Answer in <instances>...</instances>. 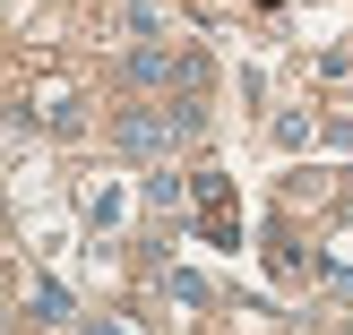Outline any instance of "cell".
Instances as JSON below:
<instances>
[{
    "mask_svg": "<svg viewBox=\"0 0 353 335\" xmlns=\"http://www.w3.org/2000/svg\"><path fill=\"white\" fill-rule=\"evenodd\" d=\"M86 224H121V189H112V181L86 189Z\"/></svg>",
    "mask_w": 353,
    "mask_h": 335,
    "instance_id": "cell-5",
    "label": "cell"
},
{
    "mask_svg": "<svg viewBox=\"0 0 353 335\" xmlns=\"http://www.w3.org/2000/svg\"><path fill=\"white\" fill-rule=\"evenodd\" d=\"M199 206H207V241H233V189H224V172H207V181H199Z\"/></svg>",
    "mask_w": 353,
    "mask_h": 335,
    "instance_id": "cell-3",
    "label": "cell"
},
{
    "mask_svg": "<svg viewBox=\"0 0 353 335\" xmlns=\"http://www.w3.org/2000/svg\"><path fill=\"white\" fill-rule=\"evenodd\" d=\"M121 78L130 86H164V78H199V61H172V52H130V61H121Z\"/></svg>",
    "mask_w": 353,
    "mask_h": 335,
    "instance_id": "cell-2",
    "label": "cell"
},
{
    "mask_svg": "<svg viewBox=\"0 0 353 335\" xmlns=\"http://www.w3.org/2000/svg\"><path fill=\"white\" fill-rule=\"evenodd\" d=\"M190 129H199V112H155V103H138V112L112 120V147L121 155H164V147H181Z\"/></svg>",
    "mask_w": 353,
    "mask_h": 335,
    "instance_id": "cell-1",
    "label": "cell"
},
{
    "mask_svg": "<svg viewBox=\"0 0 353 335\" xmlns=\"http://www.w3.org/2000/svg\"><path fill=\"white\" fill-rule=\"evenodd\" d=\"M26 310H34L43 327H61V318H69V292H61V284H34V292H26Z\"/></svg>",
    "mask_w": 353,
    "mask_h": 335,
    "instance_id": "cell-4",
    "label": "cell"
}]
</instances>
